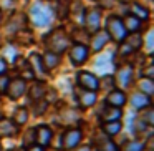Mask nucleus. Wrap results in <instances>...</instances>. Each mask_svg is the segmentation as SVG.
<instances>
[{"mask_svg": "<svg viewBox=\"0 0 154 151\" xmlns=\"http://www.w3.org/2000/svg\"><path fill=\"white\" fill-rule=\"evenodd\" d=\"M45 45H47L48 52L61 55L63 52L68 50V47H70V37L66 35L65 30L57 28V30H53L51 33H48L47 37H45Z\"/></svg>", "mask_w": 154, "mask_h": 151, "instance_id": "1", "label": "nucleus"}, {"mask_svg": "<svg viewBox=\"0 0 154 151\" xmlns=\"http://www.w3.org/2000/svg\"><path fill=\"white\" fill-rule=\"evenodd\" d=\"M30 18L32 22H33L35 27H47V25L51 24V18H53V12H51V8L48 7L47 4H43V2H37V4H33L30 7Z\"/></svg>", "mask_w": 154, "mask_h": 151, "instance_id": "2", "label": "nucleus"}, {"mask_svg": "<svg viewBox=\"0 0 154 151\" xmlns=\"http://www.w3.org/2000/svg\"><path fill=\"white\" fill-rule=\"evenodd\" d=\"M83 140V133L80 128H68L60 138V149L61 151H73L75 148L80 146Z\"/></svg>", "mask_w": 154, "mask_h": 151, "instance_id": "3", "label": "nucleus"}, {"mask_svg": "<svg viewBox=\"0 0 154 151\" xmlns=\"http://www.w3.org/2000/svg\"><path fill=\"white\" fill-rule=\"evenodd\" d=\"M106 33L113 42L121 43V42H124L128 32H126V28H124V25H123V20H121L119 17L111 15V17L106 20Z\"/></svg>", "mask_w": 154, "mask_h": 151, "instance_id": "4", "label": "nucleus"}, {"mask_svg": "<svg viewBox=\"0 0 154 151\" xmlns=\"http://www.w3.org/2000/svg\"><path fill=\"white\" fill-rule=\"evenodd\" d=\"M27 80L23 78H14V80H8V85H7V90H5V95L10 98L12 101L22 98L25 93H27Z\"/></svg>", "mask_w": 154, "mask_h": 151, "instance_id": "5", "label": "nucleus"}, {"mask_svg": "<svg viewBox=\"0 0 154 151\" xmlns=\"http://www.w3.org/2000/svg\"><path fill=\"white\" fill-rule=\"evenodd\" d=\"M76 85L83 90L98 91L100 90V78L91 71H80L76 75Z\"/></svg>", "mask_w": 154, "mask_h": 151, "instance_id": "6", "label": "nucleus"}, {"mask_svg": "<svg viewBox=\"0 0 154 151\" xmlns=\"http://www.w3.org/2000/svg\"><path fill=\"white\" fill-rule=\"evenodd\" d=\"M85 28H86L88 33H94V32L100 30V24H101V14L98 8H90V10L85 12Z\"/></svg>", "mask_w": 154, "mask_h": 151, "instance_id": "7", "label": "nucleus"}, {"mask_svg": "<svg viewBox=\"0 0 154 151\" xmlns=\"http://www.w3.org/2000/svg\"><path fill=\"white\" fill-rule=\"evenodd\" d=\"M88 57H90V50H88L86 45H83V43L71 45V48H70V58H71V63H73L75 67L83 65L85 61L88 60Z\"/></svg>", "mask_w": 154, "mask_h": 151, "instance_id": "8", "label": "nucleus"}, {"mask_svg": "<svg viewBox=\"0 0 154 151\" xmlns=\"http://www.w3.org/2000/svg\"><path fill=\"white\" fill-rule=\"evenodd\" d=\"M35 133V143L40 144V146H48L53 140V131L48 124H38L37 128H33Z\"/></svg>", "mask_w": 154, "mask_h": 151, "instance_id": "9", "label": "nucleus"}, {"mask_svg": "<svg viewBox=\"0 0 154 151\" xmlns=\"http://www.w3.org/2000/svg\"><path fill=\"white\" fill-rule=\"evenodd\" d=\"M28 65H30L32 71H33V77L37 78V80L43 81L45 78H47L48 71H47V68L43 67V61H42V57H40V55L32 53V55H30V60H28Z\"/></svg>", "mask_w": 154, "mask_h": 151, "instance_id": "10", "label": "nucleus"}, {"mask_svg": "<svg viewBox=\"0 0 154 151\" xmlns=\"http://www.w3.org/2000/svg\"><path fill=\"white\" fill-rule=\"evenodd\" d=\"M126 101H128L126 93H124V90H121V88H113V90H109V93L106 95V105H109V106L123 108L124 105H126Z\"/></svg>", "mask_w": 154, "mask_h": 151, "instance_id": "11", "label": "nucleus"}, {"mask_svg": "<svg viewBox=\"0 0 154 151\" xmlns=\"http://www.w3.org/2000/svg\"><path fill=\"white\" fill-rule=\"evenodd\" d=\"M20 133V126L8 118H0V138H14Z\"/></svg>", "mask_w": 154, "mask_h": 151, "instance_id": "12", "label": "nucleus"}, {"mask_svg": "<svg viewBox=\"0 0 154 151\" xmlns=\"http://www.w3.org/2000/svg\"><path fill=\"white\" fill-rule=\"evenodd\" d=\"M76 100L80 103L81 108H91L96 103V91H90V90H83L78 87L76 90Z\"/></svg>", "mask_w": 154, "mask_h": 151, "instance_id": "13", "label": "nucleus"}, {"mask_svg": "<svg viewBox=\"0 0 154 151\" xmlns=\"http://www.w3.org/2000/svg\"><path fill=\"white\" fill-rule=\"evenodd\" d=\"M131 80H133V68L128 67V65L121 67L119 70H118V73H116V78H114V81L119 85L121 90H124V88L129 87Z\"/></svg>", "mask_w": 154, "mask_h": 151, "instance_id": "14", "label": "nucleus"}, {"mask_svg": "<svg viewBox=\"0 0 154 151\" xmlns=\"http://www.w3.org/2000/svg\"><path fill=\"white\" fill-rule=\"evenodd\" d=\"M121 116H123V111H121V108L109 106V105H106V106H104L103 110L100 111V120H101V123H104V121H116V120H121Z\"/></svg>", "mask_w": 154, "mask_h": 151, "instance_id": "15", "label": "nucleus"}, {"mask_svg": "<svg viewBox=\"0 0 154 151\" xmlns=\"http://www.w3.org/2000/svg\"><path fill=\"white\" fill-rule=\"evenodd\" d=\"M129 103L133 105L136 110H144V108L151 106V105H152V101H151V96H147V95L141 93V91H136V93L131 95Z\"/></svg>", "mask_w": 154, "mask_h": 151, "instance_id": "16", "label": "nucleus"}, {"mask_svg": "<svg viewBox=\"0 0 154 151\" xmlns=\"http://www.w3.org/2000/svg\"><path fill=\"white\" fill-rule=\"evenodd\" d=\"M121 130H123V123H121V120L104 121V123H101V131H103V134H106V136H109V138L119 134Z\"/></svg>", "mask_w": 154, "mask_h": 151, "instance_id": "17", "label": "nucleus"}, {"mask_svg": "<svg viewBox=\"0 0 154 151\" xmlns=\"http://www.w3.org/2000/svg\"><path fill=\"white\" fill-rule=\"evenodd\" d=\"M27 93H28V96H30V100H42V98H45V95H47V87H45L43 81L37 80L30 87V90H27Z\"/></svg>", "mask_w": 154, "mask_h": 151, "instance_id": "18", "label": "nucleus"}, {"mask_svg": "<svg viewBox=\"0 0 154 151\" xmlns=\"http://www.w3.org/2000/svg\"><path fill=\"white\" fill-rule=\"evenodd\" d=\"M109 40V37H108L106 32H94L93 37H91V48H93V52H100L103 50V47L106 45V42Z\"/></svg>", "mask_w": 154, "mask_h": 151, "instance_id": "19", "label": "nucleus"}, {"mask_svg": "<svg viewBox=\"0 0 154 151\" xmlns=\"http://www.w3.org/2000/svg\"><path fill=\"white\" fill-rule=\"evenodd\" d=\"M96 149L98 151H119V148L109 136L104 134V136H100L96 140Z\"/></svg>", "mask_w": 154, "mask_h": 151, "instance_id": "20", "label": "nucleus"}, {"mask_svg": "<svg viewBox=\"0 0 154 151\" xmlns=\"http://www.w3.org/2000/svg\"><path fill=\"white\" fill-rule=\"evenodd\" d=\"M42 61H43V67L47 68V71H50V70H53V68H57L58 65H60V55L47 50V53L42 57Z\"/></svg>", "mask_w": 154, "mask_h": 151, "instance_id": "21", "label": "nucleus"}, {"mask_svg": "<svg viewBox=\"0 0 154 151\" xmlns=\"http://www.w3.org/2000/svg\"><path fill=\"white\" fill-rule=\"evenodd\" d=\"M28 116H30L28 110L25 106H20V108H17V110L14 111V118H12V121H14L17 126H23V124L28 121Z\"/></svg>", "mask_w": 154, "mask_h": 151, "instance_id": "22", "label": "nucleus"}, {"mask_svg": "<svg viewBox=\"0 0 154 151\" xmlns=\"http://www.w3.org/2000/svg\"><path fill=\"white\" fill-rule=\"evenodd\" d=\"M126 45L131 48V50H139L141 47H143V37H141L137 32H133V33H129V35H126Z\"/></svg>", "mask_w": 154, "mask_h": 151, "instance_id": "23", "label": "nucleus"}, {"mask_svg": "<svg viewBox=\"0 0 154 151\" xmlns=\"http://www.w3.org/2000/svg\"><path fill=\"white\" fill-rule=\"evenodd\" d=\"M141 22L143 20H139L137 17H134V15L131 14L123 20V25H124V28H126V32H131V33H133V32H137L141 28Z\"/></svg>", "mask_w": 154, "mask_h": 151, "instance_id": "24", "label": "nucleus"}, {"mask_svg": "<svg viewBox=\"0 0 154 151\" xmlns=\"http://www.w3.org/2000/svg\"><path fill=\"white\" fill-rule=\"evenodd\" d=\"M139 91L144 95H147V96H152L154 93V81L152 78H141L139 80Z\"/></svg>", "mask_w": 154, "mask_h": 151, "instance_id": "25", "label": "nucleus"}, {"mask_svg": "<svg viewBox=\"0 0 154 151\" xmlns=\"http://www.w3.org/2000/svg\"><path fill=\"white\" fill-rule=\"evenodd\" d=\"M48 108V101L47 100H32V113L35 116H42L45 113V110Z\"/></svg>", "mask_w": 154, "mask_h": 151, "instance_id": "26", "label": "nucleus"}, {"mask_svg": "<svg viewBox=\"0 0 154 151\" xmlns=\"http://www.w3.org/2000/svg\"><path fill=\"white\" fill-rule=\"evenodd\" d=\"M146 149V143L141 140H131L126 141L123 146V151H144Z\"/></svg>", "mask_w": 154, "mask_h": 151, "instance_id": "27", "label": "nucleus"}, {"mask_svg": "<svg viewBox=\"0 0 154 151\" xmlns=\"http://www.w3.org/2000/svg\"><path fill=\"white\" fill-rule=\"evenodd\" d=\"M70 14V0H58L57 2V15L58 18H66Z\"/></svg>", "mask_w": 154, "mask_h": 151, "instance_id": "28", "label": "nucleus"}, {"mask_svg": "<svg viewBox=\"0 0 154 151\" xmlns=\"http://www.w3.org/2000/svg\"><path fill=\"white\" fill-rule=\"evenodd\" d=\"M139 111H141L139 120L144 121L147 126H152V124H154V110H152V108L147 106V108H144V110H139Z\"/></svg>", "mask_w": 154, "mask_h": 151, "instance_id": "29", "label": "nucleus"}, {"mask_svg": "<svg viewBox=\"0 0 154 151\" xmlns=\"http://www.w3.org/2000/svg\"><path fill=\"white\" fill-rule=\"evenodd\" d=\"M131 10H133L134 17H137L139 20H147V18H149V10H147L146 7H143V5H139V4H134L133 7H131Z\"/></svg>", "mask_w": 154, "mask_h": 151, "instance_id": "30", "label": "nucleus"}, {"mask_svg": "<svg viewBox=\"0 0 154 151\" xmlns=\"http://www.w3.org/2000/svg\"><path fill=\"white\" fill-rule=\"evenodd\" d=\"M116 87V81H114V77L113 75H104L103 78L100 80V88H109V90H113V88Z\"/></svg>", "mask_w": 154, "mask_h": 151, "instance_id": "31", "label": "nucleus"}, {"mask_svg": "<svg viewBox=\"0 0 154 151\" xmlns=\"http://www.w3.org/2000/svg\"><path fill=\"white\" fill-rule=\"evenodd\" d=\"M8 80L10 78L7 77V75H0V93H5V90H7V85H8Z\"/></svg>", "mask_w": 154, "mask_h": 151, "instance_id": "32", "label": "nucleus"}, {"mask_svg": "<svg viewBox=\"0 0 154 151\" xmlns=\"http://www.w3.org/2000/svg\"><path fill=\"white\" fill-rule=\"evenodd\" d=\"M154 67H152V65H149V67H146V68H144V71H143V77L144 78H152L154 77Z\"/></svg>", "mask_w": 154, "mask_h": 151, "instance_id": "33", "label": "nucleus"}, {"mask_svg": "<svg viewBox=\"0 0 154 151\" xmlns=\"http://www.w3.org/2000/svg\"><path fill=\"white\" fill-rule=\"evenodd\" d=\"M25 151H45V148L40 146V144H37V143H33V144H30L28 148H25Z\"/></svg>", "mask_w": 154, "mask_h": 151, "instance_id": "34", "label": "nucleus"}, {"mask_svg": "<svg viewBox=\"0 0 154 151\" xmlns=\"http://www.w3.org/2000/svg\"><path fill=\"white\" fill-rule=\"evenodd\" d=\"M7 71V61L5 58H0V75H4Z\"/></svg>", "mask_w": 154, "mask_h": 151, "instance_id": "35", "label": "nucleus"}, {"mask_svg": "<svg viewBox=\"0 0 154 151\" xmlns=\"http://www.w3.org/2000/svg\"><path fill=\"white\" fill-rule=\"evenodd\" d=\"M90 149H91L90 146H81V148H78V149H76V148H75L73 151H90Z\"/></svg>", "mask_w": 154, "mask_h": 151, "instance_id": "36", "label": "nucleus"}, {"mask_svg": "<svg viewBox=\"0 0 154 151\" xmlns=\"http://www.w3.org/2000/svg\"><path fill=\"white\" fill-rule=\"evenodd\" d=\"M12 151H25V148H15V149H12Z\"/></svg>", "mask_w": 154, "mask_h": 151, "instance_id": "37", "label": "nucleus"}, {"mask_svg": "<svg viewBox=\"0 0 154 151\" xmlns=\"http://www.w3.org/2000/svg\"><path fill=\"white\" fill-rule=\"evenodd\" d=\"M0 151H4V146H2V141H0Z\"/></svg>", "mask_w": 154, "mask_h": 151, "instance_id": "38", "label": "nucleus"}, {"mask_svg": "<svg viewBox=\"0 0 154 151\" xmlns=\"http://www.w3.org/2000/svg\"><path fill=\"white\" fill-rule=\"evenodd\" d=\"M0 24H2V12H0Z\"/></svg>", "mask_w": 154, "mask_h": 151, "instance_id": "39", "label": "nucleus"}, {"mask_svg": "<svg viewBox=\"0 0 154 151\" xmlns=\"http://www.w3.org/2000/svg\"><path fill=\"white\" fill-rule=\"evenodd\" d=\"M121 2H126V0H121Z\"/></svg>", "mask_w": 154, "mask_h": 151, "instance_id": "40", "label": "nucleus"}]
</instances>
